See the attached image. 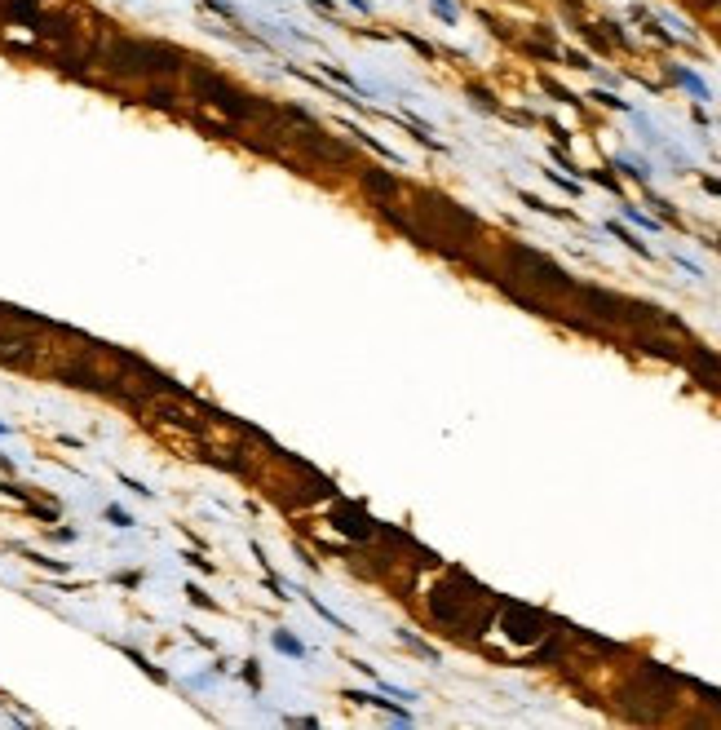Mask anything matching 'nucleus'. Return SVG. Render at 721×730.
<instances>
[]
</instances>
